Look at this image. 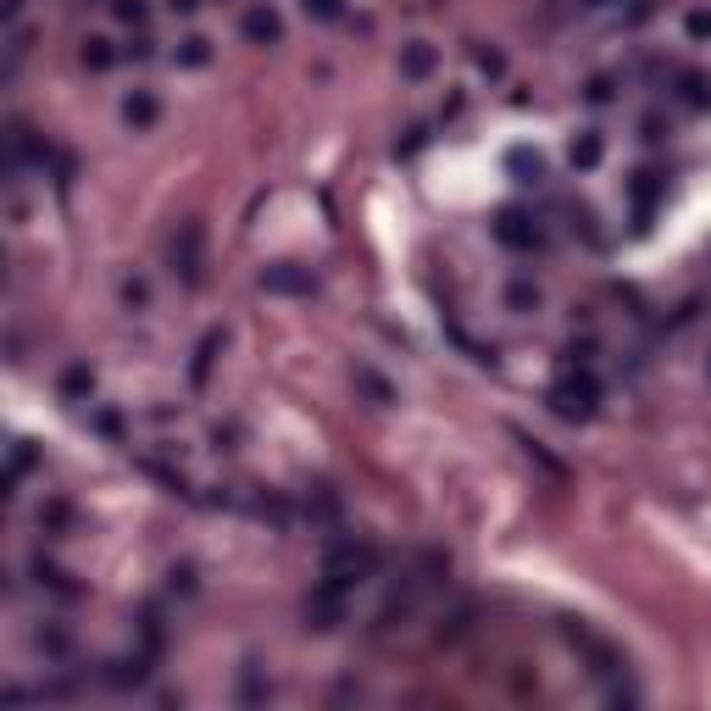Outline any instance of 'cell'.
Listing matches in <instances>:
<instances>
[{
    "label": "cell",
    "mask_w": 711,
    "mask_h": 711,
    "mask_svg": "<svg viewBox=\"0 0 711 711\" xmlns=\"http://www.w3.org/2000/svg\"><path fill=\"white\" fill-rule=\"evenodd\" d=\"M506 301H512L517 312H534V306H539V283H528V278H517V283H512V290H506Z\"/></svg>",
    "instance_id": "e0dca14e"
},
{
    "label": "cell",
    "mask_w": 711,
    "mask_h": 711,
    "mask_svg": "<svg viewBox=\"0 0 711 711\" xmlns=\"http://www.w3.org/2000/svg\"><path fill=\"white\" fill-rule=\"evenodd\" d=\"M178 61H184V67H206V61H211V39H200V34H189V39L178 45Z\"/></svg>",
    "instance_id": "9a60e30c"
},
{
    "label": "cell",
    "mask_w": 711,
    "mask_h": 711,
    "mask_svg": "<svg viewBox=\"0 0 711 711\" xmlns=\"http://www.w3.org/2000/svg\"><path fill=\"white\" fill-rule=\"evenodd\" d=\"M662 195H667V173H662V167H639V173H633V184H628V200H633V218L645 223L651 211H656V200H662Z\"/></svg>",
    "instance_id": "52a82bcc"
},
{
    "label": "cell",
    "mask_w": 711,
    "mask_h": 711,
    "mask_svg": "<svg viewBox=\"0 0 711 711\" xmlns=\"http://www.w3.org/2000/svg\"><path fill=\"white\" fill-rule=\"evenodd\" d=\"M400 73H406V79L434 73V45H422V39H417V45H406V50H400Z\"/></svg>",
    "instance_id": "7c38bea8"
},
{
    "label": "cell",
    "mask_w": 711,
    "mask_h": 711,
    "mask_svg": "<svg viewBox=\"0 0 711 711\" xmlns=\"http://www.w3.org/2000/svg\"><path fill=\"white\" fill-rule=\"evenodd\" d=\"M261 283H267V290H278V295H312V272H295L290 261H283V267H267Z\"/></svg>",
    "instance_id": "9c48e42d"
},
{
    "label": "cell",
    "mask_w": 711,
    "mask_h": 711,
    "mask_svg": "<svg viewBox=\"0 0 711 711\" xmlns=\"http://www.w3.org/2000/svg\"><path fill=\"white\" fill-rule=\"evenodd\" d=\"M84 67H90V73H111V67H117V50H111V39H84Z\"/></svg>",
    "instance_id": "5bb4252c"
},
{
    "label": "cell",
    "mask_w": 711,
    "mask_h": 711,
    "mask_svg": "<svg viewBox=\"0 0 711 711\" xmlns=\"http://www.w3.org/2000/svg\"><path fill=\"white\" fill-rule=\"evenodd\" d=\"M111 17L139 28V23H145V0H111Z\"/></svg>",
    "instance_id": "ac0fdd59"
},
{
    "label": "cell",
    "mask_w": 711,
    "mask_h": 711,
    "mask_svg": "<svg viewBox=\"0 0 711 711\" xmlns=\"http://www.w3.org/2000/svg\"><path fill=\"white\" fill-rule=\"evenodd\" d=\"M611 101V79H589V106H606Z\"/></svg>",
    "instance_id": "7402d4cb"
},
{
    "label": "cell",
    "mask_w": 711,
    "mask_h": 711,
    "mask_svg": "<svg viewBox=\"0 0 711 711\" xmlns=\"http://www.w3.org/2000/svg\"><path fill=\"white\" fill-rule=\"evenodd\" d=\"M512 173H523V184H534V178L545 173V162H539V156H528V151H512Z\"/></svg>",
    "instance_id": "d6986e66"
},
{
    "label": "cell",
    "mask_w": 711,
    "mask_h": 711,
    "mask_svg": "<svg viewBox=\"0 0 711 711\" xmlns=\"http://www.w3.org/2000/svg\"><path fill=\"white\" fill-rule=\"evenodd\" d=\"M345 606H350V589L334 584V578H323V584L306 595V628H317V633L339 628V622H345Z\"/></svg>",
    "instance_id": "5b68a950"
},
{
    "label": "cell",
    "mask_w": 711,
    "mask_h": 711,
    "mask_svg": "<svg viewBox=\"0 0 711 711\" xmlns=\"http://www.w3.org/2000/svg\"><path fill=\"white\" fill-rule=\"evenodd\" d=\"M245 39H250V45H278V39H283V17H278L272 6H250V12H245Z\"/></svg>",
    "instance_id": "ba28073f"
},
{
    "label": "cell",
    "mask_w": 711,
    "mask_h": 711,
    "mask_svg": "<svg viewBox=\"0 0 711 711\" xmlns=\"http://www.w3.org/2000/svg\"><path fill=\"white\" fill-rule=\"evenodd\" d=\"M122 306H151V290H145V278H122Z\"/></svg>",
    "instance_id": "ffe728a7"
},
{
    "label": "cell",
    "mask_w": 711,
    "mask_h": 711,
    "mask_svg": "<svg viewBox=\"0 0 711 711\" xmlns=\"http://www.w3.org/2000/svg\"><path fill=\"white\" fill-rule=\"evenodd\" d=\"M378 573V550L367 545V539H339L328 556H323V578H334V584H345V589H356L362 578H373Z\"/></svg>",
    "instance_id": "7a4b0ae2"
},
{
    "label": "cell",
    "mask_w": 711,
    "mask_h": 711,
    "mask_svg": "<svg viewBox=\"0 0 711 711\" xmlns=\"http://www.w3.org/2000/svg\"><path fill=\"white\" fill-rule=\"evenodd\" d=\"M156 117H162V106H156L151 90H133V95L122 101V122H128V128H151Z\"/></svg>",
    "instance_id": "30bf717a"
},
{
    "label": "cell",
    "mask_w": 711,
    "mask_h": 711,
    "mask_svg": "<svg viewBox=\"0 0 711 711\" xmlns=\"http://www.w3.org/2000/svg\"><path fill=\"white\" fill-rule=\"evenodd\" d=\"M301 12L317 17V23H339L345 17V0H301Z\"/></svg>",
    "instance_id": "2e32d148"
},
{
    "label": "cell",
    "mask_w": 711,
    "mask_h": 711,
    "mask_svg": "<svg viewBox=\"0 0 711 711\" xmlns=\"http://www.w3.org/2000/svg\"><path fill=\"white\" fill-rule=\"evenodd\" d=\"M167 261H173V272H178L184 283H200L206 256H200V228H195V223H184V228L167 239Z\"/></svg>",
    "instance_id": "8992f818"
},
{
    "label": "cell",
    "mask_w": 711,
    "mask_h": 711,
    "mask_svg": "<svg viewBox=\"0 0 711 711\" xmlns=\"http://www.w3.org/2000/svg\"><path fill=\"white\" fill-rule=\"evenodd\" d=\"M239 695H245V700H267V695H272V684H261L256 673H245V678H239Z\"/></svg>",
    "instance_id": "44dd1931"
},
{
    "label": "cell",
    "mask_w": 711,
    "mask_h": 711,
    "mask_svg": "<svg viewBox=\"0 0 711 711\" xmlns=\"http://www.w3.org/2000/svg\"><path fill=\"white\" fill-rule=\"evenodd\" d=\"M472 61L483 67V73H501V56H494V50H472Z\"/></svg>",
    "instance_id": "cb8c5ba5"
},
{
    "label": "cell",
    "mask_w": 711,
    "mask_h": 711,
    "mask_svg": "<svg viewBox=\"0 0 711 711\" xmlns=\"http://www.w3.org/2000/svg\"><path fill=\"white\" fill-rule=\"evenodd\" d=\"M561 633H567V645H573V651L589 662V673H600V678H622V667H628V662L606 645L600 633H589L584 622H561Z\"/></svg>",
    "instance_id": "3957f363"
},
{
    "label": "cell",
    "mask_w": 711,
    "mask_h": 711,
    "mask_svg": "<svg viewBox=\"0 0 711 711\" xmlns=\"http://www.w3.org/2000/svg\"><path fill=\"white\" fill-rule=\"evenodd\" d=\"M600 156H606V139L600 133H578L573 145H567V162H573L578 173H589V167H600Z\"/></svg>",
    "instance_id": "8fae6325"
},
{
    "label": "cell",
    "mask_w": 711,
    "mask_h": 711,
    "mask_svg": "<svg viewBox=\"0 0 711 711\" xmlns=\"http://www.w3.org/2000/svg\"><path fill=\"white\" fill-rule=\"evenodd\" d=\"M689 34L706 39V34H711V12H689Z\"/></svg>",
    "instance_id": "603a6c76"
},
{
    "label": "cell",
    "mask_w": 711,
    "mask_h": 711,
    "mask_svg": "<svg viewBox=\"0 0 711 711\" xmlns=\"http://www.w3.org/2000/svg\"><path fill=\"white\" fill-rule=\"evenodd\" d=\"M61 395H73V400H90V395H95V373H90L84 362H73V367L61 373Z\"/></svg>",
    "instance_id": "4fadbf2b"
},
{
    "label": "cell",
    "mask_w": 711,
    "mask_h": 711,
    "mask_svg": "<svg viewBox=\"0 0 711 711\" xmlns=\"http://www.w3.org/2000/svg\"><path fill=\"white\" fill-rule=\"evenodd\" d=\"M550 406H556V417H567V422L595 417V406H600V378H595V367H567V373L550 384Z\"/></svg>",
    "instance_id": "6da1fadb"
},
{
    "label": "cell",
    "mask_w": 711,
    "mask_h": 711,
    "mask_svg": "<svg viewBox=\"0 0 711 711\" xmlns=\"http://www.w3.org/2000/svg\"><path fill=\"white\" fill-rule=\"evenodd\" d=\"M167 6H173L178 17H195V12H200V0H167Z\"/></svg>",
    "instance_id": "d4e9b609"
},
{
    "label": "cell",
    "mask_w": 711,
    "mask_h": 711,
    "mask_svg": "<svg viewBox=\"0 0 711 711\" xmlns=\"http://www.w3.org/2000/svg\"><path fill=\"white\" fill-rule=\"evenodd\" d=\"M494 239H501L506 250H517V256H534V250L545 245V228H539V218H534V211L506 206L501 218H494Z\"/></svg>",
    "instance_id": "277c9868"
}]
</instances>
